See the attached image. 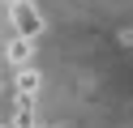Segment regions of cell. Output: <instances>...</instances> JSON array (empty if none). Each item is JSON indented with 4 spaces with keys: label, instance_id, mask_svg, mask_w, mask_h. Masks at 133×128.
<instances>
[{
    "label": "cell",
    "instance_id": "1",
    "mask_svg": "<svg viewBox=\"0 0 133 128\" xmlns=\"http://www.w3.org/2000/svg\"><path fill=\"white\" fill-rule=\"evenodd\" d=\"M9 21L17 34H26V39H39L43 34V13H39L35 0H13L9 4Z\"/></svg>",
    "mask_w": 133,
    "mask_h": 128
},
{
    "label": "cell",
    "instance_id": "2",
    "mask_svg": "<svg viewBox=\"0 0 133 128\" xmlns=\"http://www.w3.org/2000/svg\"><path fill=\"white\" fill-rule=\"evenodd\" d=\"M30 56H35V39H26V34L13 30V39L4 43V60H9L13 68H22V64H30Z\"/></svg>",
    "mask_w": 133,
    "mask_h": 128
},
{
    "label": "cell",
    "instance_id": "3",
    "mask_svg": "<svg viewBox=\"0 0 133 128\" xmlns=\"http://www.w3.org/2000/svg\"><path fill=\"white\" fill-rule=\"evenodd\" d=\"M39 68H30V64H22L17 68V77H13V98H35L39 94Z\"/></svg>",
    "mask_w": 133,
    "mask_h": 128
}]
</instances>
